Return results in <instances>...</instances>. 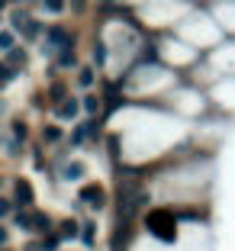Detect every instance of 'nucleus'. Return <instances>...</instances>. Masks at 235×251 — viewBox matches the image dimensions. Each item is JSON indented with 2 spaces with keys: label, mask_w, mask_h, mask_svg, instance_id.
I'll use <instances>...</instances> for the list:
<instances>
[{
  "label": "nucleus",
  "mask_w": 235,
  "mask_h": 251,
  "mask_svg": "<svg viewBox=\"0 0 235 251\" xmlns=\"http://www.w3.org/2000/svg\"><path fill=\"white\" fill-rule=\"evenodd\" d=\"M148 232L158 235L161 242H174V235H177L174 213H168V209H155V213H148Z\"/></svg>",
  "instance_id": "nucleus-1"
},
{
  "label": "nucleus",
  "mask_w": 235,
  "mask_h": 251,
  "mask_svg": "<svg viewBox=\"0 0 235 251\" xmlns=\"http://www.w3.org/2000/svg\"><path fill=\"white\" fill-rule=\"evenodd\" d=\"M58 139H61V132L55 126H49V129H45V142H58Z\"/></svg>",
  "instance_id": "nucleus-8"
},
{
  "label": "nucleus",
  "mask_w": 235,
  "mask_h": 251,
  "mask_svg": "<svg viewBox=\"0 0 235 251\" xmlns=\"http://www.w3.org/2000/svg\"><path fill=\"white\" fill-rule=\"evenodd\" d=\"M84 245H94V226H84Z\"/></svg>",
  "instance_id": "nucleus-12"
},
{
  "label": "nucleus",
  "mask_w": 235,
  "mask_h": 251,
  "mask_svg": "<svg viewBox=\"0 0 235 251\" xmlns=\"http://www.w3.org/2000/svg\"><path fill=\"white\" fill-rule=\"evenodd\" d=\"M3 242H7V232H3V229H0V245H3Z\"/></svg>",
  "instance_id": "nucleus-23"
},
{
  "label": "nucleus",
  "mask_w": 235,
  "mask_h": 251,
  "mask_svg": "<svg viewBox=\"0 0 235 251\" xmlns=\"http://www.w3.org/2000/svg\"><path fill=\"white\" fill-rule=\"evenodd\" d=\"M58 65L71 68V65H74V52H61V61H58Z\"/></svg>",
  "instance_id": "nucleus-11"
},
{
  "label": "nucleus",
  "mask_w": 235,
  "mask_h": 251,
  "mask_svg": "<svg viewBox=\"0 0 235 251\" xmlns=\"http://www.w3.org/2000/svg\"><path fill=\"white\" fill-rule=\"evenodd\" d=\"M81 84L90 87V84H94V71H81Z\"/></svg>",
  "instance_id": "nucleus-13"
},
{
  "label": "nucleus",
  "mask_w": 235,
  "mask_h": 251,
  "mask_svg": "<svg viewBox=\"0 0 235 251\" xmlns=\"http://www.w3.org/2000/svg\"><path fill=\"white\" fill-rule=\"evenodd\" d=\"M16 200H20V203H32V190H29L26 180H16Z\"/></svg>",
  "instance_id": "nucleus-3"
},
{
  "label": "nucleus",
  "mask_w": 235,
  "mask_h": 251,
  "mask_svg": "<svg viewBox=\"0 0 235 251\" xmlns=\"http://www.w3.org/2000/svg\"><path fill=\"white\" fill-rule=\"evenodd\" d=\"M10 74H13V68H7V65H0V81H7Z\"/></svg>",
  "instance_id": "nucleus-19"
},
{
  "label": "nucleus",
  "mask_w": 235,
  "mask_h": 251,
  "mask_svg": "<svg viewBox=\"0 0 235 251\" xmlns=\"http://www.w3.org/2000/svg\"><path fill=\"white\" fill-rule=\"evenodd\" d=\"M23 61H26L23 52H10V68H23Z\"/></svg>",
  "instance_id": "nucleus-6"
},
{
  "label": "nucleus",
  "mask_w": 235,
  "mask_h": 251,
  "mask_svg": "<svg viewBox=\"0 0 235 251\" xmlns=\"http://www.w3.org/2000/svg\"><path fill=\"white\" fill-rule=\"evenodd\" d=\"M61 97H65V87H61V84H55V87H52V100H61Z\"/></svg>",
  "instance_id": "nucleus-14"
},
{
  "label": "nucleus",
  "mask_w": 235,
  "mask_h": 251,
  "mask_svg": "<svg viewBox=\"0 0 235 251\" xmlns=\"http://www.w3.org/2000/svg\"><path fill=\"white\" fill-rule=\"evenodd\" d=\"M42 248H45V251H52V248H58V238H55V235H52V238H45V242H42Z\"/></svg>",
  "instance_id": "nucleus-15"
},
{
  "label": "nucleus",
  "mask_w": 235,
  "mask_h": 251,
  "mask_svg": "<svg viewBox=\"0 0 235 251\" xmlns=\"http://www.w3.org/2000/svg\"><path fill=\"white\" fill-rule=\"evenodd\" d=\"M61 232H65V235H74V232H78V226H74V222H65V226H61Z\"/></svg>",
  "instance_id": "nucleus-16"
},
{
  "label": "nucleus",
  "mask_w": 235,
  "mask_h": 251,
  "mask_svg": "<svg viewBox=\"0 0 235 251\" xmlns=\"http://www.w3.org/2000/svg\"><path fill=\"white\" fill-rule=\"evenodd\" d=\"M49 42H52V45H68V32H65V29H58V26H55V29L49 32Z\"/></svg>",
  "instance_id": "nucleus-5"
},
{
  "label": "nucleus",
  "mask_w": 235,
  "mask_h": 251,
  "mask_svg": "<svg viewBox=\"0 0 235 251\" xmlns=\"http://www.w3.org/2000/svg\"><path fill=\"white\" fill-rule=\"evenodd\" d=\"M103 55H106V45H97V49H94V58L103 61Z\"/></svg>",
  "instance_id": "nucleus-18"
},
{
  "label": "nucleus",
  "mask_w": 235,
  "mask_h": 251,
  "mask_svg": "<svg viewBox=\"0 0 235 251\" xmlns=\"http://www.w3.org/2000/svg\"><path fill=\"white\" fill-rule=\"evenodd\" d=\"M84 3H87V0H71V7L78 10V13H81V10H84Z\"/></svg>",
  "instance_id": "nucleus-21"
},
{
  "label": "nucleus",
  "mask_w": 235,
  "mask_h": 251,
  "mask_svg": "<svg viewBox=\"0 0 235 251\" xmlns=\"http://www.w3.org/2000/svg\"><path fill=\"white\" fill-rule=\"evenodd\" d=\"M45 7H49V10H52V13H58V10H61V7H65V0H45Z\"/></svg>",
  "instance_id": "nucleus-10"
},
{
  "label": "nucleus",
  "mask_w": 235,
  "mask_h": 251,
  "mask_svg": "<svg viewBox=\"0 0 235 251\" xmlns=\"http://www.w3.org/2000/svg\"><path fill=\"white\" fill-rule=\"evenodd\" d=\"M36 32H39V26H36V23H29V26H26V39H36Z\"/></svg>",
  "instance_id": "nucleus-17"
},
{
  "label": "nucleus",
  "mask_w": 235,
  "mask_h": 251,
  "mask_svg": "<svg viewBox=\"0 0 235 251\" xmlns=\"http://www.w3.org/2000/svg\"><path fill=\"white\" fill-rule=\"evenodd\" d=\"M81 174H84V171H81V164H71V168L65 171V177H71V180H78Z\"/></svg>",
  "instance_id": "nucleus-7"
},
{
  "label": "nucleus",
  "mask_w": 235,
  "mask_h": 251,
  "mask_svg": "<svg viewBox=\"0 0 235 251\" xmlns=\"http://www.w3.org/2000/svg\"><path fill=\"white\" fill-rule=\"evenodd\" d=\"M7 209H10V203H7V200H0V216L7 213Z\"/></svg>",
  "instance_id": "nucleus-22"
},
{
  "label": "nucleus",
  "mask_w": 235,
  "mask_h": 251,
  "mask_svg": "<svg viewBox=\"0 0 235 251\" xmlns=\"http://www.w3.org/2000/svg\"><path fill=\"white\" fill-rule=\"evenodd\" d=\"M58 116L61 119H74L78 116V103H74V100H65V103L58 106Z\"/></svg>",
  "instance_id": "nucleus-4"
},
{
  "label": "nucleus",
  "mask_w": 235,
  "mask_h": 251,
  "mask_svg": "<svg viewBox=\"0 0 235 251\" xmlns=\"http://www.w3.org/2000/svg\"><path fill=\"white\" fill-rule=\"evenodd\" d=\"M0 49H13V36L10 32H0Z\"/></svg>",
  "instance_id": "nucleus-9"
},
{
  "label": "nucleus",
  "mask_w": 235,
  "mask_h": 251,
  "mask_svg": "<svg viewBox=\"0 0 235 251\" xmlns=\"http://www.w3.org/2000/svg\"><path fill=\"white\" fill-rule=\"evenodd\" d=\"M36 229H49V219L45 216H36Z\"/></svg>",
  "instance_id": "nucleus-20"
},
{
  "label": "nucleus",
  "mask_w": 235,
  "mask_h": 251,
  "mask_svg": "<svg viewBox=\"0 0 235 251\" xmlns=\"http://www.w3.org/2000/svg\"><path fill=\"white\" fill-rule=\"evenodd\" d=\"M81 200H84V203H90V206H103V190L90 184V187H84V190H81Z\"/></svg>",
  "instance_id": "nucleus-2"
}]
</instances>
